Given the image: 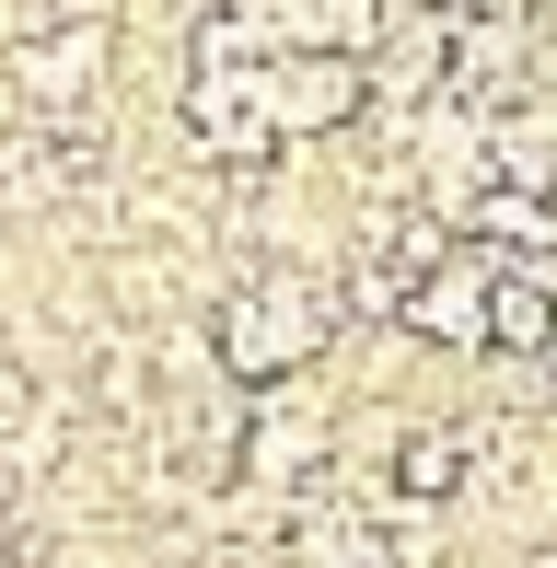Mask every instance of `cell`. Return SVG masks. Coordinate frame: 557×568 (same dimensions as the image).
Segmentation results:
<instances>
[{"mask_svg": "<svg viewBox=\"0 0 557 568\" xmlns=\"http://www.w3.org/2000/svg\"><path fill=\"white\" fill-rule=\"evenodd\" d=\"M325 476H337V406L314 395V372L256 383L244 395V442H233V487L244 499H302Z\"/></svg>", "mask_w": 557, "mask_h": 568, "instance_id": "obj_3", "label": "cell"}, {"mask_svg": "<svg viewBox=\"0 0 557 568\" xmlns=\"http://www.w3.org/2000/svg\"><path fill=\"white\" fill-rule=\"evenodd\" d=\"M546 418H557V348H546Z\"/></svg>", "mask_w": 557, "mask_h": 568, "instance_id": "obj_7", "label": "cell"}, {"mask_svg": "<svg viewBox=\"0 0 557 568\" xmlns=\"http://www.w3.org/2000/svg\"><path fill=\"white\" fill-rule=\"evenodd\" d=\"M186 244H105V325H174Z\"/></svg>", "mask_w": 557, "mask_h": 568, "instance_id": "obj_6", "label": "cell"}, {"mask_svg": "<svg viewBox=\"0 0 557 568\" xmlns=\"http://www.w3.org/2000/svg\"><path fill=\"white\" fill-rule=\"evenodd\" d=\"M488 278H499L488 244H453L442 267L407 278V314H395V337H418V348H488Z\"/></svg>", "mask_w": 557, "mask_h": 568, "instance_id": "obj_5", "label": "cell"}, {"mask_svg": "<svg viewBox=\"0 0 557 568\" xmlns=\"http://www.w3.org/2000/svg\"><path fill=\"white\" fill-rule=\"evenodd\" d=\"M372 568H384V557H372Z\"/></svg>", "mask_w": 557, "mask_h": 568, "instance_id": "obj_8", "label": "cell"}, {"mask_svg": "<svg viewBox=\"0 0 557 568\" xmlns=\"http://www.w3.org/2000/svg\"><path fill=\"white\" fill-rule=\"evenodd\" d=\"M256 105L278 140H337V128H361L372 116V70L361 59H337V47H278V59H256Z\"/></svg>", "mask_w": 557, "mask_h": 568, "instance_id": "obj_4", "label": "cell"}, {"mask_svg": "<svg viewBox=\"0 0 557 568\" xmlns=\"http://www.w3.org/2000/svg\"><path fill=\"white\" fill-rule=\"evenodd\" d=\"M325 348H337V278H325V267L256 255V267H244L233 291L210 302V372L233 383V395H256V383H291V372H314Z\"/></svg>", "mask_w": 557, "mask_h": 568, "instance_id": "obj_1", "label": "cell"}, {"mask_svg": "<svg viewBox=\"0 0 557 568\" xmlns=\"http://www.w3.org/2000/svg\"><path fill=\"white\" fill-rule=\"evenodd\" d=\"M12 105L23 128H59V116H105V82H117V12L82 0V12H47L12 36Z\"/></svg>", "mask_w": 557, "mask_h": 568, "instance_id": "obj_2", "label": "cell"}, {"mask_svg": "<svg viewBox=\"0 0 557 568\" xmlns=\"http://www.w3.org/2000/svg\"><path fill=\"white\" fill-rule=\"evenodd\" d=\"M0 359H12V348H0Z\"/></svg>", "mask_w": 557, "mask_h": 568, "instance_id": "obj_9", "label": "cell"}]
</instances>
